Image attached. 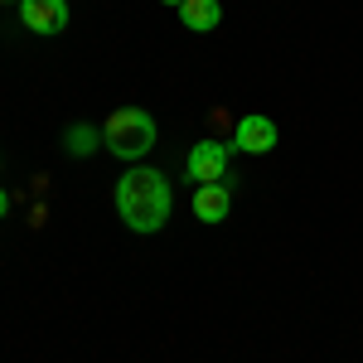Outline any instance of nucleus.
<instances>
[{"mask_svg": "<svg viewBox=\"0 0 363 363\" xmlns=\"http://www.w3.org/2000/svg\"><path fill=\"white\" fill-rule=\"evenodd\" d=\"M63 145H68V155H73V160H87V155L102 145V131H92V126H68Z\"/></svg>", "mask_w": 363, "mask_h": 363, "instance_id": "8", "label": "nucleus"}, {"mask_svg": "<svg viewBox=\"0 0 363 363\" xmlns=\"http://www.w3.org/2000/svg\"><path fill=\"white\" fill-rule=\"evenodd\" d=\"M228 150L233 145H223V140H199L194 150H189V160H184V174L194 179V184H218V179H228Z\"/></svg>", "mask_w": 363, "mask_h": 363, "instance_id": "3", "label": "nucleus"}, {"mask_svg": "<svg viewBox=\"0 0 363 363\" xmlns=\"http://www.w3.org/2000/svg\"><path fill=\"white\" fill-rule=\"evenodd\" d=\"M160 5H174V10H179V5H184V0H160Z\"/></svg>", "mask_w": 363, "mask_h": 363, "instance_id": "10", "label": "nucleus"}, {"mask_svg": "<svg viewBox=\"0 0 363 363\" xmlns=\"http://www.w3.org/2000/svg\"><path fill=\"white\" fill-rule=\"evenodd\" d=\"M20 25L29 34H63L68 29V0H20Z\"/></svg>", "mask_w": 363, "mask_h": 363, "instance_id": "4", "label": "nucleus"}, {"mask_svg": "<svg viewBox=\"0 0 363 363\" xmlns=\"http://www.w3.org/2000/svg\"><path fill=\"white\" fill-rule=\"evenodd\" d=\"M179 25L194 29V34H208V29L223 25V5L218 0H184L179 5Z\"/></svg>", "mask_w": 363, "mask_h": 363, "instance_id": "7", "label": "nucleus"}, {"mask_svg": "<svg viewBox=\"0 0 363 363\" xmlns=\"http://www.w3.org/2000/svg\"><path fill=\"white\" fill-rule=\"evenodd\" d=\"M102 145L112 150L116 160H140L155 150V116L145 107H116L107 121H102Z\"/></svg>", "mask_w": 363, "mask_h": 363, "instance_id": "2", "label": "nucleus"}, {"mask_svg": "<svg viewBox=\"0 0 363 363\" xmlns=\"http://www.w3.org/2000/svg\"><path fill=\"white\" fill-rule=\"evenodd\" d=\"M0 5H10V0H0Z\"/></svg>", "mask_w": 363, "mask_h": 363, "instance_id": "11", "label": "nucleus"}, {"mask_svg": "<svg viewBox=\"0 0 363 363\" xmlns=\"http://www.w3.org/2000/svg\"><path fill=\"white\" fill-rule=\"evenodd\" d=\"M233 150H242V155H267V150H277V121H272V116H242V121L233 126Z\"/></svg>", "mask_w": 363, "mask_h": 363, "instance_id": "5", "label": "nucleus"}, {"mask_svg": "<svg viewBox=\"0 0 363 363\" xmlns=\"http://www.w3.org/2000/svg\"><path fill=\"white\" fill-rule=\"evenodd\" d=\"M5 213H10V194L0 189V218H5Z\"/></svg>", "mask_w": 363, "mask_h": 363, "instance_id": "9", "label": "nucleus"}, {"mask_svg": "<svg viewBox=\"0 0 363 363\" xmlns=\"http://www.w3.org/2000/svg\"><path fill=\"white\" fill-rule=\"evenodd\" d=\"M169 208H174V194H169V179L150 165H131L121 179H116V213L131 233H160L169 223Z\"/></svg>", "mask_w": 363, "mask_h": 363, "instance_id": "1", "label": "nucleus"}, {"mask_svg": "<svg viewBox=\"0 0 363 363\" xmlns=\"http://www.w3.org/2000/svg\"><path fill=\"white\" fill-rule=\"evenodd\" d=\"M228 208H233V194H228V184H199L194 189V218L199 223H223Z\"/></svg>", "mask_w": 363, "mask_h": 363, "instance_id": "6", "label": "nucleus"}]
</instances>
